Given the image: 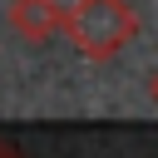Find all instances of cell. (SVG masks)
I'll return each instance as SVG.
<instances>
[{"mask_svg": "<svg viewBox=\"0 0 158 158\" xmlns=\"http://www.w3.org/2000/svg\"><path fill=\"white\" fill-rule=\"evenodd\" d=\"M64 40L74 44L79 59L109 64L138 40V10L128 0H74L69 5V30Z\"/></svg>", "mask_w": 158, "mask_h": 158, "instance_id": "obj_1", "label": "cell"}, {"mask_svg": "<svg viewBox=\"0 0 158 158\" xmlns=\"http://www.w3.org/2000/svg\"><path fill=\"white\" fill-rule=\"evenodd\" d=\"M5 15L25 44H49L54 35L69 30V5H59V0H10Z\"/></svg>", "mask_w": 158, "mask_h": 158, "instance_id": "obj_2", "label": "cell"}, {"mask_svg": "<svg viewBox=\"0 0 158 158\" xmlns=\"http://www.w3.org/2000/svg\"><path fill=\"white\" fill-rule=\"evenodd\" d=\"M148 99H153V109H158V64L148 69Z\"/></svg>", "mask_w": 158, "mask_h": 158, "instance_id": "obj_3", "label": "cell"}]
</instances>
